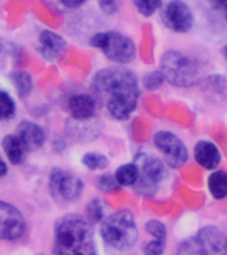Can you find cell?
<instances>
[{
  "label": "cell",
  "mask_w": 227,
  "mask_h": 255,
  "mask_svg": "<svg viewBox=\"0 0 227 255\" xmlns=\"http://www.w3.org/2000/svg\"><path fill=\"white\" fill-rule=\"evenodd\" d=\"M133 162L139 171L138 181L134 185L135 190L139 194L153 195L167 175L163 161L150 153L141 151L135 155Z\"/></svg>",
  "instance_id": "52a82bcc"
},
{
  "label": "cell",
  "mask_w": 227,
  "mask_h": 255,
  "mask_svg": "<svg viewBox=\"0 0 227 255\" xmlns=\"http://www.w3.org/2000/svg\"><path fill=\"white\" fill-rule=\"evenodd\" d=\"M99 189L104 193H111V191H115L118 190L121 185L117 182V179H115L114 175L112 174H103L99 178Z\"/></svg>",
  "instance_id": "4316f807"
},
{
  "label": "cell",
  "mask_w": 227,
  "mask_h": 255,
  "mask_svg": "<svg viewBox=\"0 0 227 255\" xmlns=\"http://www.w3.org/2000/svg\"><path fill=\"white\" fill-rule=\"evenodd\" d=\"M175 255H227V234L209 225L179 243Z\"/></svg>",
  "instance_id": "5b68a950"
},
{
  "label": "cell",
  "mask_w": 227,
  "mask_h": 255,
  "mask_svg": "<svg viewBox=\"0 0 227 255\" xmlns=\"http://www.w3.org/2000/svg\"><path fill=\"white\" fill-rule=\"evenodd\" d=\"M68 111L75 120H89L95 117L96 100L89 95H75L68 100Z\"/></svg>",
  "instance_id": "2e32d148"
},
{
  "label": "cell",
  "mask_w": 227,
  "mask_h": 255,
  "mask_svg": "<svg viewBox=\"0 0 227 255\" xmlns=\"http://www.w3.org/2000/svg\"><path fill=\"white\" fill-rule=\"evenodd\" d=\"M100 233L108 246L118 251L130 250L138 241V227L129 210L115 211L104 218Z\"/></svg>",
  "instance_id": "277c9868"
},
{
  "label": "cell",
  "mask_w": 227,
  "mask_h": 255,
  "mask_svg": "<svg viewBox=\"0 0 227 255\" xmlns=\"http://www.w3.org/2000/svg\"><path fill=\"white\" fill-rule=\"evenodd\" d=\"M83 163L89 170H104L109 165V159L107 155L101 154V153L89 151L87 154H84Z\"/></svg>",
  "instance_id": "ffe728a7"
},
{
  "label": "cell",
  "mask_w": 227,
  "mask_h": 255,
  "mask_svg": "<svg viewBox=\"0 0 227 255\" xmlns=\"http://www.w3.org/2000/svg\"><path fill=\"white\" fill-rule=\"evenodd\" d=\"M161 19L165 27L177 33L189 32L194 24V16L190 7L182 0H170L162 8Z\"/></svg>",
  "instance_id": "9c48e42d"
},
{
  "label": "cell",
  "mask_w": 227,
  "mask_h": 255,
  "mask_svg": "<svg viewBox=\"0 0 227 255\" xmlns=\"http://www.w3.org/2000/svg\"><path fill=\"white\" fill-rule=\"evenodd\" d=\"M161 68L165 81L177 88H190L199 84L205 77L201 61L181 51L165 52L161 57Z\"/></svg>",
  "instance_id": "3957f363"
},
{
  "label": "cell",
  "mask_w": 227,
  "mask_h": 255,
  "mask_svg": "<svg viewBox=\"0 0 227 255\" xmlns=\"http://www.w3.org/2000/svg\"><path fill=\"white\" fill-rule=\"evenodd\" d=\"M88 0H61V3L64 5H67L69 8H76L80 7V5H83L84 3H87Z\"/></svg>",
  "instance_id": "4dcf8cb0"
},
{
  "label": "cell",
  "mask_w": 227,
  "mask_h": 255,
  "mask_svg": "<svg viewBox=\"0 0 227 255\" xmlns=\"http://www.w3.org/2000/svg\"><path fill=\"white\" fill-rule=\"evenodd\" d=\"M67 130L76 141L89 142L99 137L100 124L95 119L75 120L71 117V120L67 123Z\"/></svg>",
  "instance_id": "5bb4252c"
},
{
  "label": "cell",
  "mask_w": 227,
  "mask_h": 255,
  "mask_svg": "<svg viewBox=\"0 0 227 255\" xmlns=\"http://www.w3.org/2000/svg\"><path fill=\"white\" fill-rule=\"evenodd\" d=\"M25 221L19 209L0 201V239L15 241L24 234Z\"/></svg>",
  "instance_id": "30bf717a"
},
{
  "label": "cell",
  "mask_w": 227,
  "mask_h": 255,
  "mask_svg": "<svg viewBox=\"0 0 227 255\" xmlns=\"http://www.w3.org/2000/svg\"><path fill=\"white\" fill-rule=\"evenodd\" d=\"M51 189L57 191L65 201H76L84 191L83 181L67 171L55 169L51 173Z\"/></svg>",
  "instance_id": "8fae6325"
},
{
  "label": "cell",
  "mask_w": 227,
  "mask_h": 255,
  "mask_svg": "<svg viewBox=\"0 0 227 255\" xmlns=\"http://www.w3.org/2000/svg\"><path fill=\"white\" fill-rule=\"evenodd\" d=\"M165 250H166V241H159V239L149 241L142 247L143 255H162Z\"/></svg>",
  "instance_id": "83f0119b"
},
{
  "label": "cell",
  "mask_w": 227,
  "mask_h": 255,
  "mask_svg": "<svg viewBox=\"0 0 227 255\" xmlns=\"http://www.w3.org/2000/svg\"><path fill=\"white\" fill-rule=\"evenodd\" d=\"M11 79L20 96H27L32 91V77L27 72H15Z\"/></svg>",
  "instance_id": "44dd1931"
},
{
  "label": "cell",
  "mask_w": 227,
  "mask_h": 255,
  "mask_svg": "<svg viewBox=\"0 0 227 255\" xmlns=\"http://www.w3.org/2000/svg\"><path fill=\"white\" fill-rule=\"evenodd\" d=\"M95 48L103 51L107 59L117 64H129L135 59L134 41L115 31L100 32L91 39Z\"/></svg>",
  "instance_id": "8992f818"
},
{
  "label": "cell",
  "mask_w": 227,
  "mask_h": 255,
  "mask_svg": "<svg viewBox=\"0 0 227 255\" xmlns=\"http://www.w3.org/2000/svg\"><path fill=\"white\" fill-rule=\"evenodd\" d=\"M145 231L154 239L166 241L167 238L166 226L161 221H158V219H150V221H147L145 223Z\"/></svg>",
  "instance_id": "603a6c76"
},
{
  "label": "cell",
  "mask_w": 227,
  "mask_h": 255,
  "mask_svg": "<svg viewBox=\"0 0 227 255\" xmlns=\"http://www.w3.org/2000/svg\"><path fill=\"white\" fill-rule=\"evenodd\" d=\"M93 91L113 119L127 120L138 103V79L134 72L123 67H109L95 75Z\"/></svg>",
  "instance_id": "6da1fadb"
},
{
  "label": "cell",
  "mask_w": 227,
  "mask_h": 255,
  "mask_svg": "<svg viewBox=\"0 0 227 255\" xmlns=\"http://www.w3.org/2000/svg\"><path fill=\"white\" fill-rule=\"evenodd\" d=\"M207 3L211 9L222 16L223 20L227 23V0H207Z\"/></svg>",
  "instance_id": "f546056e"
},
{
  "label": "cell",
  "mask_w": 227,
  "mask_h": 255,
  "mask_svg": "<svg viewBox=\"0 0 227 255\" xmlns=\"http://www.w3.org/2000/svg\"><path fill=\"white\" fill-rule=\"evenodd\" d=\"M40 43V53L44 59L49 60V61H55L63 55L67 43L65 40L60 35L55 33L52 31H44L39 37Z\"/></svg>",
  "instance_id": "9a60e30c"
},
{
  "label": "cell",
  "mask_w": 227,
  "mask_h": 255,
  "mask_svg": "<svg viewBox=\"0 0 227 255\" xmlns=\"http://www.w3.org/2000/svg\"><path fill=\"white\" fill-rule=\"evenodd\" d=\"M16 111L15 101L5 92L0 91V120H9Z\"/></svg>",
  "instance_id": "7402d4cb"
},
{
  "label": "cell",
  "mask_w": 227,
  "mask_h": 255,
  "mask_svg": "<svg viewBox=\"0 0 227 255\" xmlns=\"http://www.w3.org/2000/svg\"><path fill=\"white\" fill-rule=\"evenodd\" d=\"M16 135L23 142L27 151L37 150L45 142V133L37 124L32 121H23L17 125Z\"/></svg>",
  "instance_id": "4fadbf2b"
},
{
  "label": "cell",
  "mask_w": 227,
  "mask_h": 255,
  "mask_svg": "<svg viewBox=\"0 0 227 255\" xmlns=\"http://www.w3.org/2000/svg\"><path fill=\"white\" fill-rule=\"evenodd\" d=\"M194 158L199 166L206 170H217L222 159L218 146L207 139H201L195 143Z\"/></svg>",
  "instance_id": "7c38bea8"
},
{
  "label": "cell",
  "mask_w": 227,
  "mask_h": 255,
  "mask_svg": "<svg viewBox=\"0 0 227 255\" xmlns=\"http://www.w3.org/2000/svg\"><path fill=\"white\" fill-rule=\"evenodd\" d=\"M55 253L57 255H96L91 222L77 214L60 219L55 229Z\"/></svg>",
  "instance_id": "7a4b0ae2"
},
{
  "label": "cell",
  "mask_w": 227,
  "mask_h": 255,
  "mask_svg": "<svg viewBox=\"0 0 227 255\" xmlns=\"http://www.w3.org/2000/svg\"><path fill=\"white\" fill-rule=\"evenodd\" d=\"M153 142L163 155V162L171 169H179L187 162L189 151L186 145L174 133L158 130L153 137Z\"/></svg>",
  "instance_id": "ba28073f"
},
{
  "label": "cell",
  "mask_w": 227,
  "mask_h": 255,
  "mask_svg": "<svg viewBox=\"0 0 227 255\" xmlns=\"http://www.w3.org/2000/svg\"><path fill=\"white\" fill-rule=\"evenodd\" d=\"M5 174H7V165H5V162L0 157V177H3Z\"/></svg>",
  "instance_id": "1f68e13d"
},
{
  "label": "cell",
  "mask_w": 227,
  "mask_h": 255,
  "mask_svg": "<svg viewBox=\"0 0 227 255\" xmlns=\"http://www.w3.org/2000/svg\"><path fill=\"white\" fill-rule=\"evenodd\" d=\"M163 81H165V77H163L161 71L149 72V73L143 76L142 79L143 88L147 89V91H157V89L162 87Z\"/></svg>",
  "instance_id": "d4e9b609"
},
{
  "label": "cell",
  "mask_w": 227,
  "mask_h": 255,
  "mask_svg": "<svg viewBox=\"0 0 227 255\" xmlns=\"http://www.w3.org/2000/svg\"><path fill=\"white\" fill-rule=\"evenodd\" d=\"M119 5H121V0H99L100 9L105 15H114L119 9Z\"/></svg>",
  "instance_id": "f1b7e54d"
},
{
  "label": "cell",
  "mask_w": 227,
  "mask_h": 255,
  "mask_svg": "<svg viewBox=\"0 0 227 255\" xmlns=\"http://www.w3.org/2000/svg\"><path fill=\"white\" fill-rule=\"evenodd\" d=\"M207 186L210 194L215 199L227 197V173L225 170H214L207 179Z\"/></svg>",
  "instance_id": "ac0fdd59"
},
{
  "label": "cell",
  "mask_w": 227,
  "mask_h": 255,
  "mask_svg": "<svg viewBox=\"0 0 227 255\" xmlns=\"http://www.w3.org/2000/svg\"><path fill=\"white\" fill-rule=\"evenodd\" d=\"M222 53H223V57H225V60H226V61H227V45L225 48H223Z\"/></svg>",
  "instance_id": "d6a6232c"
},
{
  "label": "cell",
  "mask_w": 227,
  "mask_h": 255,
  "mask_svg": "<svg viewBox=\"0 0 227 255\" xmlns=\"http://www.w3.org/2000/svg\"><path fill=\"white\" fill-rule=\"evenodd\" d=\"M3 149L5 155H7V158L9 159V162L12 165H19V163L23 162L24 155L27 153L23 142L20 141V138L16 134L5 135L4 137Z\"/></svg>",
  "instance_id": "e0dca14e"
},
{
  "label": "cell",
  "mask_w": 227,
  "mask_h": 255,
  "mask_svg": "<svg viewBox=\"0 0 227 255\" xmlns=\"http://www.w3.org/2000/svg\"><path fill=\"white\" fill-rule=\"evenodd\" d=\"M114 177L121 186H134L139 177L138 167L134 162L123 163L115 170Z\"/></svg>",
  "instance_id": "d6986e66"
},
{
  "label": "cell",
  "mask_w": 227,
  "mask_h": 255,
  "mask_svg": "<svg viewBox=\"0 0 227 255\" xmlns=\"http://www.w3.org/2000/svg\"><path fill=\"white\" fill-rule=\"evenodd\" d=\"M87 218L91 223H99L104 219V206L100 199H92L87 205Z\"/></svg>",
  "instance_id": "cb8c5ba5"
},
{
  "label": "cell",
  "mask_w": 227,
  "mask_h": 255,
  "mask_svg": "<svg viewBox=\"0 0 227 255\" xmlns=\"http://www.w3.org/2000/svg\"><path fill=\"white\" fill-rule=\"evenodd\" d=\"M134 5L141 15L151 16L162 5V0H134Z\"/></svg>",
  "instance_id": "484cf974"
}]
</instances>
